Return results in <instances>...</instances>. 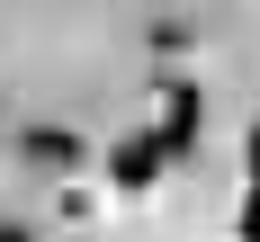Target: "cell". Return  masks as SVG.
I'll list each match as a JSON object with an SVG mask.
<instances>
[{
    "instance_id": "4",
    "label": "cell",
    "mask_w": 260,
    "mask_h": 242,
    "mask_svg": "<svg viewBox=\"0 0 260 242\" xmlns=\"http://www.w3.org/2000/svg\"><path fill=\"white\" fill-rule=\"evenodd\" d=\"M242 170H251V188H260V126H251V144H242Z\"/></svg>"
},
{
    "instance_id": "1",
    "label": "cell",
    "mask_w": 260,
    "mask_h": 242,
    "mask_svg": "<svg viewBox=\"0 0 260 242\" xmlns=\"http://www.w3.org/2000/svg\"><path fill=\"white\" fill-rule=\"evenodd\" d=\"M108 180L117 188H153L161 180V134H126V144L108 153Z\"/></svg>"
},
{
    "instance_id": "2",
    "label": "cell",
    "mask_w": 260,
    "mask_h": 242,
    "mask_svg": "<svg viewBox=\"0 0 260 242\" xmlns=\"http://www.w3.org/2000/svg\"><path fill=\"white\" fill-rule=\"evenodd\" d=\"M27 161H36V170H72V161H81V134L72 126H27Z\"/></svg>"
},
{
    "instance_id": "3",
    "label": "cell",
    "mask_w": 260,
    "mask_h": 242,
    "mask_svg": "<svg viewBox=\"0 0 260 242\" xmlns=\"http://www.w3.org/2000/svg\"><path fill=\"white\" fill-rule=\"evenodd\" d=\"M242 242H260V188L242 197Z\"/></svg>"
},
{
    "instance_id": "5",
    "label": "cell",
    "mask_w": 260,
    "mask_h": 242,
    "mask_svg": "<svg viewBox=\"0 0 260 242\" xmlns=\"http://www.w3.org/2000/svg\"><path fill=\"white\" fill-rule=\"evenodd\" d=\"M0 242H36V233H27V224H0Z\"/></svg>"
}]
</instances>
